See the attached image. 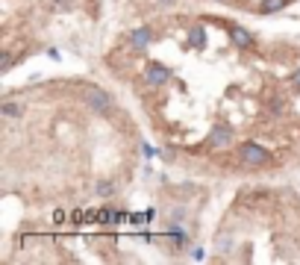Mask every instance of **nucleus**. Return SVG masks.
<instances>
[{"label": "nucleus", "instance_id": "ddd939ff", "mask_svg": "<svg viewBox=\"0 0 300 265\" xmlns=\"http://www.w3.org/2000/svg\"><path fill=\"white\" fill-rule=\"evenodd\" d=\"M221 3H227V0H221Z\"/></svg>", "mask_w": 300, "mask_h": 265}, {"label": "nucleus", "instance_id": "9d476101", "mask_svg": "<svg viewBox=\"0 0 300 265\" xmlns=\"http://www.w3.org/2000/svg\"><path fill=\"white\" fill-rule=\"evenodd\" d=\"M271 112H274V115H282V112H285V103H282V100H271Z\"/></svg>", "mask_w": 300, "mask_h": 265}, {"label": "nucleus", "instance_id": "f257e3e1", "mask_svg": "<svg viewBox=\"0 0 300 265\" xmlns=\"http://www.w3.org/2000/svg\"><path fill=\"white\" fill-rule=\"evenodd\" d=\"M238 159H241L244 165H265V162H268V151H265L262 145H256V142H244V145L238 148Z\"/></svg>", "mask_w": 300, "mask_h": 265}, {"label": "nucleus", "instance_id": "6e6552de", "mask_svg": "<svg viewBox=\"0 0 300 265\" xmlns=\"http://www.w3.org/2000/svg\"><path fill=\"white\" fill-rule=\"evenodd\" d=\"M0 112H3L6 118H21V115H24V103H18V100H6V103L0 106Z\"/></svg>", "mask_w": 300, "mask_h": 265}, {"label": "nucleus", "instance_id": "20e7f679", "mask_svg": "<svg viewBox=\"0 0 300 265\" xmlns=\"http://www.w3.org/2000/svg\"><path fill=\"white\" fill-rule=\"evenodd\" d=\"M232 139H235V132L230 127H212V132H209L212 148H227V145H232Z\"/></svg>", "mask_w": 300, "mask_h": 265}, {"label": "nucleus", "instance_id": "f8f14e48", "mask_svg": "<svg viewBox=\"0 0 300 265\" xmlns=\"http://www.w3.org/2000/svg\"><path fill=\"white\" fill-rule=\"evenodd\" d=\"M291 86L300 91V71H294V74H291Z\"/></svg>", "mask_w": 300, "mask_h": 265}, {"label": "nucleus", "instance_id": "f03ea898", "mask_svg": "<svg viewBox=\"0 0 300 265\" xmlns=\"http://www.w3.org/2000/svg\"><path fill=\"white\" fill-rule=\"evenodd\" d=\"M86 100H89V106L97 109V112H109V109H112V97H109L103 88H97V86L86 88Z\"/></svg>", "mask_w": 300, "mask_h": 265}, {"label": "nucleus", "instance_id": "1a4fd4ad", "mask_svg": "<svg viewBox=\"0 0 300 265\" xmlns=\"http://www.w3.org/2000/svg\"><path fill=\"white\" fill-rule=\"evenodd\" d=\"M188 36H191V44H194V47H203V44H206V39H203V30H200V27H194Z\"/></svg>", "mask_w": 300, "mask_h": 265}, {"label": "nucleus", "instance_id": "7ed1b4c3", "mask_svg": "<svg viewBox=\"0 0 300 265\" xmlns=\"http://www.w3.org/2000/svg\"><path fill=\"white\" fill-rule=\"evenodd\" d=\"M144 80H147L150 86H165V83L171 80V71L165 65H159V62H150L147 71H144Z\"/></svg>", "mask_w": 300, "mask_h": 265}, {"label": "nucleus", "instance_id": "39448f33", "mask_svg": "<svg viewBox=\"0 0 300 265\" xmlns=\"http://www.w3.org/2000/svg\"><path fill=\"white\" fill-rule=\"evenodd\" d=\"M130 44H133L136 50H144V47L150 44V30H147V27H139V30H133V33H130Z\"/></svg>", "mask_w": 300, "mask_h": 265}, {"label": "nucleus", "instance_id": "9b49d317", "mask_svg": "<svg viewBox=\"0 0 300 265\" xmlns=\"http://www.w3.org/2000/svg\"><path fill=\"white\" fill-rule=\"evenodd\" d=\"M112 183H97V195H112Z\"/></svg>", "mask_w": 300, "mask_h": 265}, {"label": "nucleus", "instance_id": "0eeeda50", "mask_svg": "<svg viewBox=\"0 0 300 265\" xmlns=\"http://www.w3.org/2000/svg\"><path fill=\"white\" fill-rule=\"evenodd\" d=\"M285 3H288V0H262L259 12H262V15H274V12H282V9H285Z\"/></svg>", "mask_w": 300, "mask_h": 265}, {"label": "nucleus", "instance_id": "423d86ee", "mask_svg": "<svg viewBox=\"0 0 300 265\" xmlns=\"http://www.w3.org/2000/svg\"><path fill=\"white\" fill-rule=\"evenodd\" d=\"M232 42L247 50V47H253V44H256V39L247 33V30H244V27H232Z\"/></svg>", "mask_w": 300, "mask_h": 265}]
</instances>
